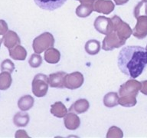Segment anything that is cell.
<instances>
[{
    "instance_id": "cell-1",
    "label": "cell",
    "mask_w": 147,
    "mask_h": 138,
    "mask_svg": "<svg viewBox=\"0 0 147 138\" xmlns=\"http://www.w3.org/2000/svg\"><path fill=\"white\" fill-rule=\"evenodd\" d=\"M119 71L132 78H136L147 66V50L141 46H126L118 55Z\"/></svg>"
},
{
    "instance_id": "cell-2",
    "label": "cell",
    "mask_w": 147,
    "mask_h": 138,
    "mask_svg": "<svg viewBox=\"0 0 147 138\" xmlns=\"http://www.w3.org/2000/svg\"><path fill=\"white\" fill-rule=\"evenodd\" d=\"M142 84L133 79L128 80L119 87V104L125 108H131L137 103L136 96L141 89Z\"/></svg>"
},
{
    "instance_id": "cell-3",
    "label": "cell",
    "mask_w": 147,
    "mask_h": 138,
    "mask_svg": "<svg viewBox=\"0 0 147 138\" xmlns=\"http://www.w3.org/2000/svg\"><path fill=\"white\" fill-rule=\"evenodd\" d=\"M55 45V38L50 32H44L33 40L32 48L37 54H41Z\"/></svg>"
},
{
    "instance_id": "cell-4",
    "label": "cell",
    "mask_w": 147,
    "mask_h": 138,
    "mask_svg": "<svg viewBox=\"0 0 147 138\" xmlns=\"http://www.w3.org/2000/svg\"><path fill=\"white\" fill-rule=\"evenodd\" d=\"M49 78L44 74H38L32 80V93L38 97H45L48 93Z\"/></svg>"
},
{
    "instance_id": "cell-5",
    "label": "cell",
    "mask_w": 147,
    "mask_h": 138,
    "mask_svg": "<svg viewBox=\"0 0 147 138\" xmlns=\"http://www.w3.org/2000/svg\"><path fill=\"white\" fill-rule=\"evenodd\" d=\"M113 22V30L117 32L118 36L123 40L126 41L133 34V30L129 25L122 20L118 16H113L111 18Z\"/></svg>"
},
{
    "instance_id": "cell-6",
    "label": "cell",
    "mask_w": 147,
    "mask_h": 138,
    "mask_svg": "<svg viewBox=\"0 0 147 138\" xmlns=\"http://www.w3.org/2000/svg\"><path fill=\"white\" fill-rule=\"evenodd\" d=\"M125 40L120 39L117 32L113 30L112 32L107 34L103 39V43H102V49L107 51H113L116 48H119L121 46H123L126 44Z\"/></svg>"
},
{
    "instance_id": "cell-7",
    "label": "cell",
    "mask_w": 147,
    "mask_h": 138,
    "mask_svg": "<svg viewBox=\"0 0 147 138\" xmlns=\"http://www.w3.org/2000/svg\"><path fill=\"white\" fill-rule=\"evenodd\" d=\"M84 78L80 72L76 71L71 74H67L64 80V86L67 89L75 90L80 88L84 84Z\"/></svg>"
},
{
    "instance_id": "cell-8",
    "label": "cell",
    "mask_w": 147,
    "mask_h": 138,
    "mask_svg": "<svg viewBox=\"0 0 147 138\" xmlns=\"http://www.w3.org/2000/svg\"><path fill=\"white\" fill-rule=\"evenodd\" d=\"M94 26L97 32L106 35L113 31L111 18H107L105 16H98L94 21Z\"/></svg>"
},
{
    "instance_id": "cell-9",
    "label": "cell",
    "mask_w": 147,
    "mask_h": 138,
    "mask_svg": "<svg viewBox=\"0 0 147 138\" xmlns=\"http://www.w3.org/2000/svg\"><path fill=\"white\" fill-rule=\"evenodd\" d=\"M93 8L98 13L109 15L114 10L115 5L111 0H94Z\"/></svg>"
},
{
    "instance_id": "cell-10",
    "label": "cell",
    "mask_w": 147,
    "mask_h": 138,
    "mask_svg": "<svg viewBox=\"0 0 147 138\" xmlns=\"http://www.w3.org/2000/svg\"><path fill=\"white\" fill-rule=\"evenodd\" d=\"M133 30V35L138 39H143L147 36V16H140Z\"/></svg>"
},
{
    "instance_id": "cell-11",
    "label": "cell",
    "mask_w": 147,
    "mask_h": 138,
    "mask_svg": "<svg viewBox=\"0 0 147 138\" xmlns=\"http://www.w3.org/2000/svg\"><path fill=\"white\" fill-rule=\"evenodd\" d=\"M35 4L41 9L54 11L61 8L67 2V0H34Z\"/></svg>"
},
{
    "instance_id": "cell-12",
    "label": "cell",
    "mask_w": 147,
    "mask_h": 138,
    "mask_svg": "<svg viewBox=\"0 0 147 138\" xmlns=\"http://www.w3.org/2000/svg\"><path fill=\"white\" fill-rule=\"evenodd\" d=\"M67 75L66 72L64 71H59L56 73L51 74L48 78H49V85L54 88H64V80Z\"/></svg>"
},
{
    "instance_id": "cell-13",
    "label": "cell",
    "mask_w": 147,
    "mask_h": 138,
    "mask_svg": "<svg viewBox=\"0 0 147 138\" xmlns=\"http://www.w3.org/2000/svg\"><path fill=\"white\" fill-rule=\"evenodd\" d=\"M2 40H3L4 45L9 49H11V48L20 45L21 43L20 38L18 37V34L11 30L8 31L3 35Z\"/></svg>"
},
{
    "instance_id": "cell-14",
    "label": "cell",
    "mask_w": 147,
    "mask_h": 138,
    "mask_svg": "<svg viewBox=\"0 0 147 138\" xmlns=\"http://www.w3.org/2000/svg\"><path fill=\"white\" fill-rule=\"evenodd\" d=\"M64 126L70 131H75L80 125V117L75 113L70 112L67 114L64 119Z\"/></svg>"
},
{
    "instance_id": "cell-15",
    "label": "cell",
    "mask_w": 147,
    "mask_h": 138,
    "mask_svg": "<svg viewBox=\"0 0 147 138\" xmlns=\"http://www.w3.org/2000/svg\"><path fill=\"white\" fill-rule=\"evenodd\" d=\"M89 108V101L87 99H79L71 106L69 110L70 112H74L77 114H80L87 112Z\"/></svg>"
},
{
    "instance_id": "cell-16",
    "label": "cell",
    "mask_w": 147,
    "mask_h": 138,
    "mask_svg": "<svg viewBox=\"0 0 147 138\" xmlns=\"http://www.w3.org/2000/svg\"><path fill=\"white\" fill-rule=\"evenodd\" d=\"M9 56L14 60L17 61H25L27 57V51L23 46L18 45L14 47V48L9 49Z\"/></svg>"
},
{
    "instance_id": "cell-17",
    "label": "cell",
    "mask_w": 147,
    "mask_h": 138,
    "mask_svg": "<svg viewBox=\"0 0 147 138\" xmlns=\"http://www.w3.org/2000/svg\"><path fill=\"white\" fill-rule=\"evenodd\" d=\"M44 58L49 64H57L61 59V52L55 48H50L46 50L44 55Z\"/></svg>"
},
{
    "instance_id": "cell-18",
    "label": "cell",
    "mask_w": 147,
    "mask_h": 138,
    "mask_svg": "<svg viewBox=\"0 0 147 138\" xmlns=\"http://www.w3.org/2000/svg\"><path fill=\"white\" fill-rule=\"evenodd\" d=\"M51 113L55 117L62 118L65 117L67 114V109L62 102L57 101L51 107Z\"/></svg>"
},
{
    "instance_id": "cell-19",
    "label": "cell",
    "mask_w": 147,
    "mask_h": 138,
    "mask_svg": "<svg viewBox=\"0 0 147 138\" xmlns=\"http://www.w3.org/2000/svg\"><path fill=\"white\" fill-rule=\"evenodd\" d=\"M34 100L31 95H25L19 98L18 101V107L22 111L30 110L34 105Z\"/></svg>"
},
{
    "instance_id": "cell-20",
    "label": "cell",
    "mask_w": 147,
    "mask_h": 138,
    "mask_svg": "<svg viewBox=\"0 0 147 138\" xmlns=\"http://www.w3.org/2000/svg\"><path fill=\"white\" fill-rule=\"evenodd\" d=\"M30 120V117L28 114L25 112L16 113L13 117V123L16 126L22 127L26 126L28 124Z\"/></svg>"
},
{
    "instance_id": "cell-21",
    "label": "cell",
    "mask_w": 147,
    "mask_h": 138,
    "mask_svg": "<svg viewBox=\"0 0 147 138\" xmlns=\"http://www.w3.org/2000/svg\"><path fill=\"white\" fill-rule=\"evenodd\" d=\"M85 51L90 55H97L100 51V42L96 39H91L85 44Z\"/></svg>"
},
{
    "instance_id": "cell-22",
    "label": "cell",
    "mask_w": 147,
    "mask_h": 138,
    "mask_svg": "<svg viewBox=\"0 0 147 138\" xmlns=\"http://www.w3.org/2000/svg\"><path fill=\"white\" fill-rule=\"evenodd\" d=\"M103 104L107 108H112L119 104V95L116 92H109L103 97Z\"/></svg>"
},
{
    "instance_id": "cell-23",
    "label": "cell",
    "mask_w": 147,
    "mask_h": 138,
    "mask_svg": "<svg viewBox=\"0 0 147 138\" xmlns=\"http://www.w3.org/2000/svg\"><path fill=\"white\" fill-rule=\"evenodd\" d=\"M12 83L11 73L8 71H2L0 73V90L5 91L11 87Z\"/></svg>"
},
{
    "instance_id": "cell-24",
    "label": "cell",
    "mask_w": 147,
    "mask_h": 138,
    "mask_svg": "<svg viewBox=\"0 0 147 138\" xmlns=\"http://www.w3.org/2000/svg\"><path fill=\"white\" fill-rule=\"evenodd\" d=\"M94 11L93 5L86 4H80L79 6L77 7L76 9V15L80 17V18H86L92 13V12Z\"/></svg>"
},
{
    "instance_id": "cell-25",
    "label": "cell",
    "mask_w": 147,
    "mask_h": 138,
    "mask_svg": "<svg viewBox=\"0 0 147 138\" xmlns=\"http://www.w3.org/2000/svg\"><path fill=\"white\" fill-rule=\"evenodd\" d=\"M134 17L138 18L140 16H147V2H140L134 8Z\"/></svg>"
},
{
    "instance_id": "cell-26",
    "label": "cell",
    "mask_w": 147,
    "mask_h": 138,
    "mask_svg": "<svg viewBox=\"0 0 147 138\" xmlns=\"http://www.w3.org/2000/svg\"><path fill=\"white\" fill-rule=\"evenodd\" d=\"M123 137V133L120 128L116 126H112L109 128L107 133V138H122Z\"/></svg>"
},
{
    "instance_id": "cell-27",
    "label": "cell",
    "mask_w": 147,
    "mask_h": 138,
    "mask_svg": "<svg viewBox=\"0 0 147 138\" xmlns=\"http://www.w3.org/2000/svg\"><path fill=\"white\" fill-rule=\"evenodd\" d=\"M28 63H29V65L32 68H37L41 65L42 64V57L40 55V54H32L31 55V57L29 58V61H28Z\"/></svg>"
},
{
    "instance_id": "cell-28",
    "label": "cell",
    "mask_w": 147,
    "mask_h": 138,
    "mask_svg": "<svg viewBox=\"0 0 147 138\" xmlns=\"http://www.w3.org/2000/svg\"><path fill=\"white\" fill-rule=\"evenodd\" d=\"M2 71H8L9 73H12L15 70V64L10 59H5L1 64Z\"/></svg>"
},
{
    "instance_id": "cell-29",
    "label": "cell",
    "mask_w": 147,
    "mask_h": 138,
    "mask_svg": "<svg viewBox=\"0 0 147 138\" xmlns=\"http://www.w3.org/2000/svg\"><path fill=\"white\" fill-rule=\"evenodd\" d=\"M8 24L3 19H0V35H4L9 30H8Z\"/></svg>"
},
{
    "instance_id": "cell-30",
    "label": "cell",
    "mask_w": 147,
    "mask_h": 138,
    "mask_svg": "<svg viewBox=\"0 0 147 138\" xmlns=\"http://www.w3.org/2000/svg\"><path fill=\"white\" fill-rule=\"evenodd\" d=\"M141 84H142V87H141L140 91H141L142 94L147 96V80H142Z\"/></svg>"
},
{
    "instance_id": "cell-31",
    "label": "cell",
    "mask_w": 147,
    "mask_h": 138,
    "mask_svg": "<svg viewBox=\"0 0 147 138\" xmlns=\"http://www.w3.org/2000/svg\"><path fill=\"white\" fill-rule=\"evenodd\" d=\"M28 137V135L26 133V131L24 130H18L16 131V137Z\"/></svg>"
},
{
    "instance_id": "cell-32",
    "label": "cell",
    "mask_w": 147,
    "mask_h": 138,
    "mask_svg": "<svg viewBox=\"0 0 147 138\" xmlns=\"http://www.w3.org/2000/svg\"><path fill=\"white\" fill-rule=\"evenodd\" d=\"M78 2H80V4H86L93 5L94 4V0H78Z\"/></svg>"
},
{
    "instance_id": "cell-33",
    "label": "cell",
    "mask_w": 147,
    "mask_h": 138,
    "mask_svg": "<svg viewBox=\"0 0 147 138\" xmlns=\"http://www.w3.org/2000/svg\"><path fill=\"white\" fill-rule=\"evenodd\" d=\"M113 1H114L115 4L117 5H123L129 2V0H113Z\"/></svg>"
},
{
    "instance_id": "cell-34",
    "label": "cell",
    "mask_w": 147,
    "mask_h": 138,
    "mask_svg": "<svg viewBox=\"0 0 147 138\" xmlns=\"http://www.w3.org/2000/svg\"><path fill=\"white\" fill-rule=\"evenodd\" d=\"M3 41V40H2V39H0V47H1V45H2V42Z\"/></svg>"
},
{
    "instance_id": "cell-35",
    "label": "cell",
    "mask_w": 147,
    "mask_h": 138,
    "mask_svg": "<svg viewBox=\"0 0 147 138\" xmlns=\"http://www.w3.org/2000/svg\"><path fill=\"white\" fill-rule=\"evenodd\" d=\"M142 1H146V2H147V0H142Z\"/></svg>"
},
{
    "instance_id": "cell-36",
    "label": "cell",
    "mask_w": 147,
    "mask_h": 138,
    "mask_svg": "<svg viewBox=\"0 0 147 138\" xmlns=\"http://www.w3.org/2000/svg\"><path fill=\"white\" fill-rule=\"evenodd\" d=\"M146 50H147V45H146Z\"/></svg>"
}]
</instances>
